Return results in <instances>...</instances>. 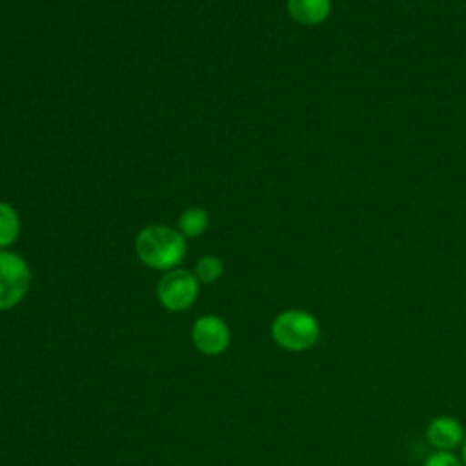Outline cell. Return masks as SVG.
Masks as SVG:
<instances>
[{
    "mask_svg": "<svg viewBox=\"0 0 466 466\" xmlns=\"http://www.w3.org/2000/svg\"><path fill=\"white\" fill-rule=\"evenodd\" d=\"M31 284L27 262L11 251H0V309H11L25 297Z\"/></svg>",
    "mask_w": 466,
    "mask_h": 466,
    "instance_id": "cell-3",
    "label": "cell"
},
{
    "mask_svg": "<svg viewBox=\"0 0 466 466\" xmlns=\"http://www.w3.org/2000/svg\"><path fill=\"white\" fill-rule=\"evenodd\" d=\"M157 297L167 311H186L198 297V280L186 269H169L157 286Z\"/></svg>",
    "mask_w": 466,
    "mask_h": 466,
    "instance_id": "cell-4",
    "label": "cell"
},
{
    "mask_svg": "<svg viewBox=\"0 0 466 466\" xmlns=\"http://www.w3.org/2000/svg\"><path fill=\"white\" fill-rule=\"evenodd\" d=\"M135 251L142 264L153 269H175L186 257L182 233L166 226H147L135 240Z\"/></svg>",
    "mask_w": 466,
    "mask_h": 466,
    "instance_id": "cell-1",
    "label": "cell"
},
{
    "mask_svg": "<svg viewBox=\"0 0 466 466\" xmlns=\"http://www.w3.org/2000/svg\"><path fill=\"white\" fill-rule=\"evenodd\" d=\"M20 233V220L13 206L0 202V248L11 246Z\"/></svg>",
    "mask_w": 466,
    "mask_h": 466,
    "instance_id": "cell-8",
    "label": "cell"
},
{
    "mask_svg": "<svg viewBox=\"0 0 466 466\" xmlns=\"http://www.w3.org/2000/svg\"><path fill=\"white\" fill-rule=\"evenodd\" d=\"M209 222L208 213L202 208H189L178 217V228L186 237H198L206 231Z\"/></svg>",
    "mask_w": 466,
    "mask_h": 466,
    "instance_id": "cell-9",
    "label": "cell"
},
{
    "mask_svg": "<svg viewBox=\"0 0 466 466\" xmlns=\"http://www.w3.org/2000/svg\"><path fill=\"white\" fill-rule=\"evenodd\" d=\"M222 271H224L222 260L213 255H206V257L198 258V262L195 266V277L198 282H204V284H211V282L218 280Z\"/></svg>",
    "mask_w": 466,
    "mask_h": 466,
    "instance_id": "cell-10",
    "label": "cell"
},
{
    "mask_svg": "<svg viewBox=\"0 0 466 466\" xmlns=\"http://www.w3.org/2000/svg\"><path fill=\"white\" fill-rule=\"evenodd\" d=\"M320 326L317 319L304 309H288L271 322L273 340L288 351H304L317 344Z\"/></svg>",
    "mask_w": 466,
    "mask_h": 466,
    "instance_id": "cell-2",
    "label": "cell"
},
{
    "mask_svg": "<svg viewBox=\"0 0 466 466\" xmlns=\"http://www.w3.org/2000/svg\"><path fill=\"white\" fill-rule=\"evenodd\" d=\"M191 342L202 355H222L231 342L229 326L217 315H202L191 326Z\"/></svg>",
    "mask_w": 466,
    "mask_h": 466,
    "instance_id": "cell-5",
    "label": "cell"
},
{
    "mask_svg": "<svg viewBox=\"0 0 466 466\" xmlns=\"http://www.w3.org/2000/svg\"><path fill=\"white\" fill-rule=\"evenodd\" d=\"M428 441L439 450H451L464 439L461 422L453 417H437L428 426Z\"/></svg>",
    "mask_w": 466,
    "mask_h": 466,
    "instance_id": "cell-6",
    "label": "cell"
},
{
    "mask_svg": "<svg viewBox=\"0 0 466 466\" xmlns=\"http://www.w3.org/2000/svg\"><path fill=\"white\" fill-rule=\"evenodd\" d=\"M424 466H462V464L459 462V459L453 453L437 451L426 459Z\"/></svg>",
    "mask_w": 466,
    "mask_h": 466,
    "instance_id": "cell-11",
    "label": "cell"
},
{
    "mask_svg": "<svg viewBox=\"0 0 466 466\" xmlns=\"http://www.w3.org/2000/svg\"><path fill=\"white\" fill-rule=\"evenodd\" d=\"M462 459H464V464H466V442H464V448H462Z\"/></svg>",
    "mask_w": 466,
    "mask_h": 466,
    "instance_id": "cell-12",
    "label": "cell"
},
{
    "mask_svg": "<svg viewBox=\"0 0 466 466\" xmlns=\"http://www.w3.org/2000/svg\"><path fill=\"white\" fill-rule=\"evenodd\" d=\"M289 15L306 25L322 22L329 13V0H288Z\"/></svg>",
    "mask_w": 466,
    "mask_h": 466,
    "instance_id": "cell-7",
    "label": "cell"
}]
</instances>
